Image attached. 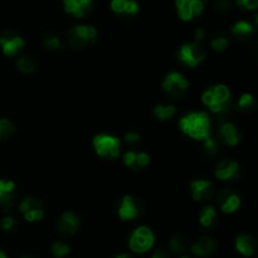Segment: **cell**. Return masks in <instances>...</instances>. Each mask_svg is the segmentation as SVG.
<instances>
[{"label": "cell", "instance_id": "7bdbcfd3", "mask_svg": "<svg viewBox=\"0 0 258 258\" xmlns=\"http://www.w3.org/2000/svg\"><path fill=\"white\" fill-rule=\"evenodd\" d=\"M20 258H32V257H28V256H23V257H20Z\"/></svg>", "mask_w": 258, "mask_h": 258}, {"label": "cell", "instance_id": "4fadbf2b", "mask_svg": "<svg viewBox=\"0 0 258 258\" xmlns=\"http://www.w3.org/2000/svg\"><path fill=\"white\" fill-rule=\"evenodd\" d=\"M190 193L194 201L204 202L213 197L214 188L213 184L206 179H197L190 183Z\"/></svg>", "mask_w": 258, "mask_h": 258}, {"label": "cell", "instance_id": "3957f363", "mask_svg": "<svg viewBox=\"0 0 258 258\" xmlns=\"http://www.w3.org/2000/svg\"><path fill=\"white\" fill-rule=\"evenodd\" d=\"M67 42L73 49H85L97 39V30L92 25H75L67 32Z\"/></svg>", "mask_w": 258, "mask_h": 258}, {"label": "cell", "instance_id": "2e32d148", "mask_svg": "<svg viewBox=\"0 0 258 258\" xmlns=\"http://www.w3.org/2000/svg\"><path fill=\"white\" fill-rule=\"evenodd\" d=\"M57 227L63 236H72L80 227V218L73 212H64L58 219Z\"/></svg>", "mask_w": 258, "mask_h": 258}, {"label": "cell", "instance_id": "277c9868", "mask_svg": "<svg viewBox=\"0 0 258 258\" xmlns=\"http://www.w3.org/2000/svg\"><path fill=\"white\" fill-rule=\"evenodd\" d=\"M121 140L110 134H98L93 138V149L100 158L115 159L120 154Z\"/></svg>", "mask_w": 258, "mask_h": 258}, {"label": "cell", "instance_id": "ab89813d", "mask_svg": "<svg viewBox=\"0 0 258 258\" xmlns=\"http://www.w3.org/2000/svg\"><path fill=\"white\" fill-rule=\"evenodd\" d=\"M151 258H169V253L164 248H158Z\"/></svg>", "mask_w": 258, "mask_h": 258}, {"label": "cell", "instance_id": "8fae6325", "mask_svg": "<svg viewBox=\"0 0 258 258\" xmlns=\"http://www.w3.org/2000/svg\"><path fill=\"white\" fill-rule=\"evenodd\" d=\"M217 202L223 213H234L241 206V199L238 194L234 193L231 189H224L217 197Z\"/></svg>", "mask_w": 258, "mask_h": 258}, {"label": "cell", "instance_id": "1f68e13d", "mask_svg": "<svg viewBox=\"0 0 258 258\" xmlns=\"http://www.w3.org/2000/svg\"><path fill=\"white\" fill-rule=\"evenodd\" d=\"M43 45L48 50H60L63 47L60 39L58 37H55V35H50V37L45 38L44 42H43Z\"/></svg>", "mask_w": 258, "mask_h": 258}, {"label": "cell", "instance_id": "d4e9b609", "mask_svg": "<svg viewBox=\"0 0 258 258\" xmlns=\"http://www.w3.org/2000/svg\"><path fill=\"white\" fill-rule=\"evenodd\" d=\"M175 112L176 108L173 105H158L154 107V116L160 121L169 120L175 115Z\"/></svg>", "mask_w": 258, "mask_h": 258}, {"label": "cell", "instance_id": "ac0fdd59", "mask_svg": "<svg viewBox=\"0 0 258 258\" xmlns=\"http://www.w3.org/2000/svg\"><path fill=\"white\" fill-rule=\"evenodd\" d=\"M111 9L113 13L123 17H134L139 12L136 0H111Z\"/></svg>", "mask_w": 258, "mask_h": 258}, {"label": "cell", "instance_id": "f35d334b", "mask_svg": "<svg viewBox=\"0 0 258 258\" xmlns=\"http://www.w3.org/2000/svg\"><path fill=\"white\" fill-rule=\"evenodd\" d=\"M204 37H206V32H204L203 28H198V29H196V32H194V39H196L197 43L201 42Z\"/></svg>", "mask_w": 258, "mask_h": 258}, {"label": "cell", "instance_id": "b9f144b4", "mask_svg": "<svg viewBox=\"0 0 258 258\" xmlns=\"http://www.w3.org/2000/svg\"><path fill=\"white\" fill-rule=\"evenodd\" d=\"M0 258H8V257H7V254H5L4 252L2 251V249H0Z\"/></svg>", "mask_w": 258, "mask_h": 258}, {"label": "cell", "instance_id": "52a82bcc", "mask_svg": "<svg viewBox=\"0 0 258 258\" xmlns=\"http://www.w3.org/2000/svg\"><path fill=\"white\" fill-rule=\"evenodd\" d=\"M163 88L171 97H181L189 88V82L181 73L170 72L163 81Z\"/></svg>", "mask_w": 258, "mask_h": 258}, {"label": "cell", "instance_id": "4dcf8cb0", "mask_svg": "<svg viewBox=\"0 0 258 258\" xmlns=\"http://www.w3.org/2000/svg\"><path fill=\"white\" fill-rule=\"evenodd\" d=\"M70 252H71V248L67 243H63V242H55V243H53L52 254L55 258L66 257Z\"/></svg>", "mask_w": 258, "mask_h": 258}, {"label": "cell", "instance_id": "9a60e30c", "mask_svg": "<svg viewBox=\"0 0 258 258\" xmlns=\"http://www.w3.org/2000/svg\"><path fill=\"white\" fill-rule=\"evenodd\" d=\"M92 0H63L64 10L75 18H83L91 12Z\"/></svg>", "mask_w": 258, "mask_h": 258}, {"label": "cell", "instance_id": "83f0119b", "mask_svg": "<svg viewBox=\"0 0 258 258\" xmlns=\"http://www.w3.org/2000/svg\"><path fill=\"white\" fill-rule=\"evenodd\" d=\"M43 208L40 201H38L37 198H33V197H28L22 201V203L19 204V212L22 214H25L27 212L33 211V209Z\"/></svg>", "mask_w": 258, "mask_h": 258}, {"label": "cell", "instance_id": "ffe728a7", "mask_svg": "<svg viewBox=\"0 0 258 258\" xmlns=\"http://www.w3.org/2000/svg\"><path fill=\"white\" fill-rule=\"evenodd\" d=\"M216 249V243L211 237L203 236L197 239L191 246V252L198 257H208Z\"/></svg>", "mask_w": 258, "mask_h": 258}, {"label": "cell", "instance_id": "7402d4cb", "mask_svg": "<svg viewBox=\"0 0 258 258\" xmlns=\"http://www.w3.org/2000/svg\"><path fill=\"white\" fill-rule=\"evenodd\" d=\"M253 27H252L251 23L244 22V20H241V22H237L232 25L231 33L233 35V38H236L237 40H247L248 38H251L253 35Z\"/></svg>", "mask_w": 258, "mask_h": 258}, {"label": "cell", "instance_id": "30bf717a", "mask_svg": "<svg viewBox=\"0 0 258 258\" xmlns=\"http://www.w3.org/2000/svg\"><path fill=\"white\" fill-rule=\"evenodd\" d=\"M143 207L140 202L136 201L131 196H125L117 204V213L122 221H134L140 216Z\"/></svg>", "mask_w": 258, "mask_h": 258}, {"label": "cell", "instance_id": "603a6c76", "mask_svg": "<svg viewBox=\"0 0 258 258\" xmlns=\"http://www.w3.org/2000/svg\"><path fill=\"white\" fill-rule=\"evenodd\" d=\"M17 67L22 73L29 75V73H33L35 71V68H37V62H35V59L30 54H24L22 55V57L18 58Z\"/></svg>", "mask_w": 258, "mask_h": 258}, {"label": "cell", "instance_id": "e0dca14e", "mask_svg": "<svg viewBox=\"0 0 258 258\" xmlns=\"http://www.w3.org/2000/svg\"><path fill=\"white\" fill-rule=\"evenodd\" d=\"M218 140L228 146H236L241 141V134L232 122H223L218 130Z\"/></svg>", "mask_w": 258, "mask_h": 258}, {"label": "cell", "instance_id": "4316f807", "mask_svg": "<svg viewBox=\"0 0 258 258\" xmlns=\"http://www.w3.org/2000/svg\"><path fill=\"white\" fill-rule=\"evenodd\" d=\"M256 106V100H254L253 96L251 93H243V95L239 97L238 105H237V108L242 112H248V111H252Z\"/></svg>", "mask_w": 258, "mask_h": 258}, {"label": "cell", "instance_id": "f1b7e54d", "mask_svg": "<svg viewBox=\"0 0 258 258\" xmlns=\"http://www.w3.org/2000/svg\"><path fill=\"white\" fill-rule=\"evenodd\" d=\"M15 127L13 122L8 118H0V140L9 139L10 136L14 135Z\"/></svg>", "mask_w": 258, "mask_h": 258}, {"label": "cell", "instance_id": "5b68a950", "mask_svg": "<svg viewBox=\"0 0 258 258\" xmlns=\"http://www.w3.org/2000/svg\"><path fill=\"white\" fill-rule=\"evenodd\" d=\"M155 237L153 231L145 226H140L131 233L128 247L135 253H145L154 246Z\"/></svg>", "mask_w": 258, "mask_h": 258}, {"label": "cell", "instance_id": "5bb4252c", "mask_svg": "<svg viewBox=\"0 0 258 258\" xmlns=\"http://www.w3.org/2000/svg\"><path fill=\"white\" fill-rule=\"evenodd\" d=\"M150 163V156L144 151H126L123 155V164L134 171L145 169Z\"/></svg>", "mask_w": 258, "mask_h": 258}, {"label": "cell", "instance_id": "7a4b0ae2", "mask_svg": "<svg viewBox=\"0 0 258 258\" xmlns=\"http://www.w3.org/2000/svg\"><path fill=\"white\" fill-rule=\"evenodd\" d=\"M202 101L218 117H226L232 107L231 91L224 85H214L207 88L202 95Z\"/></svg>", "mask_w": 258, "mask_h": 258}, {"label": "cell", "instance_id": "ba28073f", "mask_svg": "<svg viewBox=\"0 0 258 258\" xmlns=\"http://www.w3.org/2000/svg\"><path fill=\"white\" fill-rule=\"evenodd\" d=\"M175 5L179 18L184 22H189L203 13L206 0H176Z\"/></svg>", "mask_w": 258, "mask_h": 258}, {"label": "cell", "instance_id": "44dd1931", "mask_svg": "<svg viewBox=\"0 0 258 258\" xmlns=\"http://www.w3.org/2000/svg\"><path fill=\"white\" fill-rule=\"evenodd\" d=\"M236 248L242 256L249 257L254 253L256 249V241L252 236L248 234H241L236 239Z\"/></svg>", "mask_w": 258, "mask_h": 258}, {"label": "cell", "instance_id": "e575fe53", "mask_svg": "<svg viewBox=\"0 0 258 258\" xmlns=\"http://www.w3.org/2000/svg\"><path fill=\"white\" fill-rule=\"evenodd\" d=\"M214 8H216L217 12L226 13L232 9V3L229 0H217L216 4H214Z\"/></svg>", "mask_w": 258, "mask_h": 258}, {"label": "cell", "instance_id": "d6986e66", "mask_svg": "<svg viewBox=\"0 0 258 258\" xmlns=\"http://www.w3.org/2000/svg\"><path fill=\"white\" fill-rule=\"evenodd\" d=\"M15 198V184L10 180H0V207L9 209L14 204Z\"/></svg>", "mask_w": 258, "mask_h": 258}, {"label": "cell", "instance_id": "8d00e7d4", "mask_svg": "<svg viewBox=\"0 0 258 258\" xmlns=\"http://www.w3.org/2000/svg\"><path fill=\"white\" fill-rule=\"evenodd\" d=\"M238 7L246 10H253L258 7V0H237Z\"/></svg>", "mask_w": 258, "mask_h": 258}, {"label": "cell", "instance_id": "836d02e7", "mask_svg": "<svg viewBox=\"0 0 258 258\" xmlns=\"http://www.w3.org/2000/svg\"><path fill=\"white\" fill-rule=\"evenodd\" d=\"M218 143H217L216 139H213L212 136H209L208 139L204 140V151H206L208 155H216L217 151H218Z\"/></svg>", "mask_w": 258, "mask_h": 258}, {"label": "cell", "instance_id": "8992f818", "mask_svg": "<svg viewBox=\"0 0 258 258\" xmlns=\"http://www.w3.org/2000/svg\"><path fill=\"white\" fill-rule=\"evenodd\" d=\"M204 58H206V50L201 43H184L178 50V59L188 67H197L203 62Z\"/></svg>", "mask_w": 258, "mask_h": 258}, {"label": "cell", "instance_id": "74e56055", "mask_svg": "<svg viewBox=\"0 0 258 258\" xmlns=\"http://www.w3.org/2000/svg\"><path fill=\"white\" fill-rule=\"evenodd\" d=\"M125 141L130 145H134V144H138L140 141V135H139L136 131H128L125 135Z\"/></svg>", "mask_w": 258, "mask_h": 258}, {"label": "cell", "instance_id": "cb8c5ba5", "mask_svg": "<svg viewBox=\"0 0 258 258\" xmlns=\"http://www.w3.org/2000/svg\"><path fill=\"white\" fill-rule=\"evenodd\" d=\"M217 221V212L214 209V207L208 206L204 207L202 209L201 214H199V222L203 227H211L216 223Z\"/></svg>", "mask_w": 258, "mask_h": 258}, {"label": "cell", "instance_id": "d590c367", "mask_svg": "<svg viewBox=\"0 0 258 258\" xmlns=\"http://www.w3.org/2000/svg\"><path fill=\"white\" fill-rule=\"evenodd\" d=\"M15 221L12 216H5L3 217L2 221H0V227H2L3 231H10L14 227Z\"/></svg>", "mask_w": 258, "mask_h": 258}, {"label": "cell", "instance_id": "6da1fadb", "mask_svg": "<svg viewBox=\"0 0 258 258\" xmlns=\"http://www.w3.org/2000/svg\"><path fill=\"white\" fill-rule=\"evenodd\" d=\"M179 128L189 138L204 141L211 136V118L203 111L186 113L179 121Z\"/></svg>", "mask_w": 258, "mask_h": 258}, {"label": "cell", "instance_id": "f546056e", "mask_svg": "<svg viewBox=\"0 0 258 258\" xmlns=\"http://www.w3.org/2000/svg\"><path fill=\"white\" fill-rule=\"evenodd\" d=\"M211 47L216 52H224L228 48V39L224 35H216V37L212 38Z\"/></svg>", "mask_w": 258, "mask_h": 258}, {"label": "cell", "instance_id": "60d3db41", "mask_svg": "<svg viewBox=\"0 0 258 258\" xmlns=\"http://www.w3.org/2000/svg\"><path fill=\"white\" fill-rule=\"evenodd\" d=\"M113 258H134V257H131L130 254H126V253H120V254H117V256H115Z\"/></svg>", "mask_w": 258, "mask_h": 258}, {"label": "cell", "instance_id": "ee69618b", "mask_svg": "<svg viewBox=\"0 0 258 258\" xmlns=\"http://www.w3.org/2000/svg\"><path fill=\"white\" fill-rule=\"evenodd\" d=\"M180 258H188V257H180Z\"/></svg>", "mask_w": 258, "mask_h": 258}, {"label": "cell", "instance_id": "9c48e42d", "mask_svg": "<svg viewBox=\"0 0 258 258\" xmlns=\"http://www.w3.org/2000/svg\"><path fill=\"white\" fill-rule=\"evenodd\" d=\"M25 42L18 33L7 30L0 35V48L8 57H14L24 48Z\"/></svg>", "mask_w": 258, "mask_h": 258}, {"label": "cell", "instance_id": "7c38bea8", "mask_svg": "<svg viewBox=\"0 0 258 258\" xmlns=\"http://www.w3.org/2000/svg\"><path fill=\"white\" fill-rule=\"evenodd\" d=\"M238 174H239L238 163L234 160H231V159H226V160L219 161L218 165H217L216 168V171H214L216 178L222 181L234 180V179L238 178Z\"/></svg>", "mask_w": 258, "mask_h": 258}, {"label": "cell", "instance_id": "d6a6232c", "mask_svg": "<svg viewBox=\"0 0 258 258\" xmlns=\"http://www.w3.org/2000/svg\"><path fill=\"white\" fill-rule=\"evenodd\" d=\"M24 218L27 219L28 222L33 223V222H38L42 221L44 218V212H43V208H38V209H33V211L27 212L25 214H23Z\"/></svg>", "mask_w": 258, "mask_h": 258}, {"label": "cell", "instance_id": "484cf974", "mask_svg": "<svg viewBox=\"0 0 258 258\" xmlns=\"http://www.w3.org/2000/svg\"><path fill=\"white\" fill-rule=\"evenodd\" d=\"M169 248L174 253H184L188 248V239L183 236V234H175L173 238L170 239V243H169Z\"/></svg>", "mask_w": 258, "mask_h": 258}]
</instances>
